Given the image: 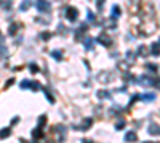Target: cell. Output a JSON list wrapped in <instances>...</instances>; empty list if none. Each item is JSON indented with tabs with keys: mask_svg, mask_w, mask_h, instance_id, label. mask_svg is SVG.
<instances>
[{
	"mask_svg": "<svg viewBox=\"0 0 160 143\" xmlns=\"http://www.w3.org/2000/svg\"><path fill=\"white\" fill-rule=\"evenodd\" d=\"M51 56H53L56 61H61V59H62V54H61V51H58V49H54V51H51Z\"/></svg>",
	"mask_w": 160,
	"mask_h": 143,
	"instance_id": "e0dca14e",
	"label": "cell"
},
{
	"mask_svg": "<svg viewBox=\"0 0 160 143\" xmlns=\"http://www.w3.org/2000/svg\"><path fill=\"white\" fill-rule=\"evenodd\" d=\"M138 53H140V56H147L149 51H147V48H146L144 45H141L140 48H138Z\"/></svg>",
	"mask_w": 160,
	"mask_h": 143,
	"instance_id": "2e32d148",
	"label": "cell"
},
{
	"mask_svg": "<svg viewBox=\"0 0 160 143\" xmlns=\"http://www.w3.org/2000/svg\"><path fill=\"white\" fill-rule=\"evenodd\" d=\"M146 68L151 70V72H157V65H155V64H146Z\"/></svg>",
	"mask_w": 160,
	"mask_h": 143,
	"instance_id": "603a6c76",
	"label": "cell"
},
{
	"mask_svg": "<svg viewBox=\"0 0 160 143\" xmlns=\"http://www.w3.org/2000/svg\"><path fill=\"white\" fill-rule=\"evenodd\" d=\"M35 5H37L40 13H50L51 11V3L48 2V0H39Z\"/></svg>",
	"mask_w": 160,
	"mask_h": 143,
	"instance_id": "7a4b0ae2",
	"label": "cell"
},
{
	"mask_svg": "<svg viewBox=\"0 0 160 143\" xmlns=\"http://www.w3.org/2000/svg\"><path fill=\"white\" fill-rule=\"evenodd\" d=\"M43 94L47 96V99H48V102H50V103H54V99H53V96L50 94V92H48L47 89H43Z\"/></svg>",
	"mask_w": 160,
	"mask_h": 143,
	"instance_id": "d6986e66",
	"label": "cell"
},
{
	"mask_svg": "<svg viewBox=\"0 0 160 143\" xmlns=\"http://www.w3.org/2000/svg\"><path fill=\"white\" fill-rule=\"evenodd\" d=\"M96 5H98V10H102V6H104V0H96Z\"/></svg>",
	"mask_w": 160,
	"mask_h": 143,
	"instance_id": "4316f807",
	"label": "cell"
},
{
	"mask_svg": "<svg viewBox=\"0 0 160 143\" xmlns=\"http://www.w3.org/2000/svg\"><path fill=\"white\" fill-rule=\"evenodd\" d=\"M64 13H66V19L69 23H75V21L79 19V11H77V8H74V6H67Z\"/></svg>",
	"mask_w": 160,
	"mask_h": 143,
	"instance_id": "6da1fadb",
	"label": "cell"
},
{
	"mask_svg": "<svg viewBox=\"0 0 160 143\" xmlns=\"http://www.w3.org/2000/svg\"><path fill=\"white\" fill-rule=\"evenodd\" d=\"M29 70L32 72V73H37V72H39V67L35 65V64H31V65H29Z\"/></svg>",
	"mask_w": 160,
	"mask_h": 143,
	"instance_id": "d4e9b609",
	"label": "cell"
},
{
	"mask_svg": "<svg viewBox=\"0 0 160 143\" xmlns=\"http://www.w3.org/2000/svg\"><path fill=\"white\" fill-rule=\"evenodd\" d=\"M147 132H149L151 135H160V126H157V124H151V126L147 127Z\"/></svg>",
	"mask_w": 160,
	"mask_h": 143,
	"instance_id": "ba28073f",
	"label": "cell"
},
{
	"mask_svg": "<svg viewBox=\"0 0 160 143\" xmlns=\"http://www.w3.org/2000/svg\"><path fill=\"white\" fill-rule=\"evenodd\" d=\"M43 124H47V116H45V114H42V116L39 118V127H42Z\"/></svg>",
	"mask_w": 160,
	"mask_h": 143,
	"instance_id": "ffe728a7",
	"label": "cell"
},
{
	"mask_svg": "<svg viewBox=\"0 0 160 143\" xmlns=\"http://www.w3.org/2000/svg\"><path fill=\"white\" fill-rule=\"evenodd\" d=\"M158 43H160V41H158Z\"/></svg>",
	"mask_w": 160,
	"mask_h": 143,
	"instance_id": "83f0119b",
	"label": "cell"
},
{
	"mask_svg": "<svg viewBox=\"0 0 160 143\" xmlns=\"http://www.w3.org/2000/svg\"><path fill=\"white\" fill-rule=\"evenodd\" d=\"M136 83L141 84V86H154V84H155L154 78H151V76H138Z\"/></svg>",
	"mask_w": 160,
	"mask_h": 143,
	"instance_id": "3957f363",
	"label": "cell"
},
{
	"mask_svg": "<svg viewBox=\"0 0 160 143\" xmlns=\"http://www.w3.org/2000/svg\"><path fill=\"white\" fill-rule=\"evenodd\" d=\"M123 126H125V119H119V121H117V124H115V129H117V131H120Z\"/></svg>",
	"mask_w": 160,
	"mask_h": 143,
	"instance_id": "44dd1931",
	"label": "cell"
},
{
	"mask_svg": "<svg viewBox=\"0 0 160 143\" xmlns=\"http://www.w3.org/2000/svg\"><path fill=\"white\" fill-rule=\"evenodd\" d=\"M91 45H93V40L91 38H85V48L90 49V48H91Z\"/></svg>",
	"mask_w": 160,
	"mask_h": 143,
	"instance_id": "cb8c5ba5",
	"label": "cell"
},
{
	"mask_svg": "<svg viewBox=\"0 0 160 143\" xmlns=\"http://www.w3.org/2000/svg\"><path fill=\"white\" fill-rule=\"evenodd\" d=\"M87 14H88V21H91V23H95V21H96V18H95V14H93L91 11H88Z\"/></svg>",
	"mask_w": 160,
	"mask_h": 143,
	"instance_id": "484cf974",
	"label": "cell"
},
{
	"mask_svg": "<svg viewBox=\"0 0 160 143\" xmlns=\"http://www.w3.org/2000/svg\"><path fill=\"white\" fill-rule=\"evenodd\" d=\"M18 29H19V26H18V24H11V26H10V30H8V33H10V35H15Z\"/></svg>",
	"mask_w": 160,
	"mask_h": 143,
	"instance_id": "ac0fdd59",
	"label": "cell"
},
{
	"mask_svg": "<svg viewBox=\"0 0 160 143\" xmlns=\"http://www.w3.org/2000/svg\"><path fill=\"white\" fill-rule=\"evenodd\" d=\"M31 5H32L31 0H23V3L19 5V11H27L31 8Z\"/></svg>",
	"mask_w": 160,
	"mask_h": 143,
	"instance_id": "9c48e42d",
	"label": "cell"
},
{
	"mask_svg": "<svg viewBox=\"0 0 160 143\" xmlns=\"http://www.w3.org/2000/svg\"><path fill=\"white\" fill-rule=\"evenodd\" d=\"M50 37H51V33H50V32H43V33H40V38L43 40V41H47Z\"/></svg>",
	"mask_w": 160,
	"mask_h": 143,
	"instance_id": "7402d4cb",
	"label": "cell"
},
{
	"mask_svg": "<svg viewBox=\"0 0 160 143\" xmlns=\"http://www.w3.org/2000/svg\"><path fill=\"white\" fill-rule=\"evenodd\" d=\"M10 134H11L10 127H6V129H2V131H0V138H6V137H8Z\"/></svg>",
	"mask_w": 160,
	"mask_h": 143,
	"instance_id": "4fadbf2b",
	"label": "cell"
},
{
	"mask_svg": "<svg viewBox=\"0 0 160 143\" xmlns=\"http://www.w3.org/2000/svg\"><path fill=\"white\" fill-rule=\"evenodd\" d=\"M125 57H127L128 64H135V59H136V54L133 51H127V54H125Z\"/></svg>",
	"mask_w": 160,
	"mask_h": 143,
	"instance_id": "8fae6325",
	"label": "cell"
},
{
	"mask_svg": "<svg viewBox=\"0 0 160 143\" xmlns=\"http://www.w3.org/2000/svg\"><path fill=\"white\" fill-rule=\"evenodd\" d=\"M95 41L101 43L102 46H110V43H112V41H110V38L107 37L106 33H101V35H98V37H96V40H95Z\"/></svg>",
	"mask_w": 160,
	"mask_h": 143,
	"instance_id": "5b68a950",
	"label": "cell"
},
{
	"mask_svg": "<svg viewBox=\"0 0 160 143\" xmlns=\"http://www.w3.org/2000/svg\"><path fill=\"white\" fill-rule=\"evenodd\" d=\"M141 99L146 100V102H152V100H155V94H143Z\"/></svg>",
	"mask_w": 160,
	"mask_h": 143,
	"instance_id": "7c38bea8",
	"label": "cell"
},
{
	"mask_svg": "<svg viewBox=\"0 0 160 143\" xmlns=\"http://www.w3.org/2000/svg\"><path fill=\"white\" fill-rule=\"evenodd\" d=\"M98 97L99 99H110V92H107V91H99L98 92Z\"/></svg>",
	"mask_w": 160,
	"mask_h": 143,
	"instance_id": "9a60e30c",
	"label": "cell"
},
{
	"mask_svg": "<svg viewBox=\"0 0 160 143\" xmlns=\"http://www.w3.org/2000/svg\"><path fill=\"white\" fill-rule=\"evenodd\" d=\"M119 16H120V8H119L117 5H114V6H112V18L117 19Z\"/></svg>",
	"mask_w": 160,
	"mask_h": 143,
	"instance_id": "5bb4252c",
	"label": "cell"
},
{
	"mask_svg": "<svg viewBox=\"0 0 160 143\" xmlns=\"http://www.w3.org/2000/svg\"><path fill=\"white\" fill-rule=\"evenodd\" d=\"M123 140H125V141H136V140H138V135H136L135 131H128L127 134H125Z\"/></svg>",
	"mask_w": 160,
	"mask_h": 143,
	"instance_id": "8992f818",
	"label": "cell"
},
{
	"mask_svg": "<svg viewBox=\"0 0 160 143\" xmlns=\"http://www.w3.org/2000/svg\"><path fill=\"white\" fill-rule=\"evenodd\" d=\"M151 54L152 56H160V43L155 41V43H152L151 45Z\"/></svg>",
	"mask_w": 160,
	"mask_h": 143,
	"instance_id": "52a82bcc",
	"label": "cell"
},
{
	"mask_svg": "<svg viewBox=\"0 0 160 143\" xmlns=\"http://www.w3.org/2000/svg\"><path fill=\"white\" fill-rule=\"evenodd\" d=\"M42 137H43V132H42V127H39V126H37V129L32 132V138H34V140H39V138H42Z\"/></svg>",
	"mask_w": 160,
	"mask_h": 143,
	"instance_id": "30bf717a",
	"label": "cell"
},
{
	"mask_svg": "<svg viewBox=\"0 0 160 143\" xmlns=\"http://www.w3.org/2000/svg\"><path fill=\"white\" fill-rule=\"evenodd\" d=\"M93 124V119L91 118H87L85 121H82V124L80 126H74L75 131H88V127Z\"/></svg>",
	"mask_w": 160,
	"mask_h": 143,
	"instance_id": "277c9868",
	"label": "cell"
}]
</instances>
